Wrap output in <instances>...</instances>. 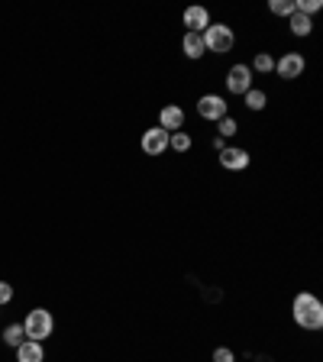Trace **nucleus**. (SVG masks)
Returning <instances> with one entry per match:
<instances>
[{"label":"nucleus","instance_id":"dca6fc26","mask_svg":"<svg viewBox=\"0 0 323 362\" xmlns=\"http://www.w3.org/2000/svg\"><path fill=\"white\" fill-rule=\"evenodd\" d=\"M252 71H259V75H272L275 71V55H269V52H259L252 59V65H249Z\"/></svg>","mask_w":323,"mask_h":362},{"label":"nucleus","instance_id":"6e6552de","mask_svg":"<svg viewBox=\"0 0 323 362\" xmlns=\"http://www.w3.org/2000/svg\"><path fill=\"white\" fill-rule=\"evenodd\" d=\"M139 149L146 155H165L169 152V133L162 130V126H149L142 133V139H139Z\"/></svg>","mask_w":323,"mask_h":362},{"label":"nucleus","instance_id":"9d476101","mask_svg":"<svg viewBox=\"0 0 323 362\" xmlns=\"http://www.w3.org/2000/svg\"><path fill=\"white\" fill-rule=\"evenodd\" d=\"M181 20H185L188 32H204L210 23H214V20H210V10H207V7H188Z\"/></svg>","mask_w":323,"mask_h":362},{"label":"nucleus","instance_id":"6ab92c4d","mask_svg":"<svg viewBox=\"0 0 323 362\" xmlns=\"http://www.w3.org/2000/svg\"><path fill=\"white\" fill-rule=\"evenodd\" d=\"M294 10H298L300 16H314L323 10V0H294Z\"/></svg>","mask_w":323,"mask_h":362},{"label":"nucleus","instance_id":"a211bd4d","mask_svg":"<svg viewBox=\"0 0 323 362\" xmlns=\"http://www.w3.org/2000/svg\"><path fill=\"white\" fill-rule=\"evenodd\" d=\"M26 339V333H23V324H10L7 330H4V343H7V346H20V343H23Z\"/></svg>","mask_w":323,"mask_h":362},{"label":"nucleus","instance_id":"423d86ee","mask_svg":"<svg viewBox=\"0 0 323 362\" xmlns=\"http://www.w3.org/2000/svg\"><path fill=\"white\" fill-rule=\"evenodd\" d=\"M304 68H307V59H304L300 52H285L281 59H275V71H278V78H285V81L300 78Z\"/></svg>","mask_w":323,"mask_h":362},{"label":"nucleus","instance_id":"f3484780","mask_svg":"<svg viewBox=\"0 0 323 362\" xmlns=\"http://www.w3.org/2000/svg\"><path fill=\"white\" fill-rule=\"evenodd\" d=\"M239 133V123H236V116H224V120H217V136L220 139H230Z\"/></svg>","mask_w":323,"mask_h":362},{"label":"nucleus","instance_id":"4468645a","mask_svg":"<svg viewBox=\"0 0 323 362\" xmlns=\"http://www.w3.org/2000/svg\"><path fill=\"white\" fill-rule=\"evenodd\" d=\"M288 26H291L294 36H310V32H314V23H310V16H300L298 10L288 16Z\"/></svg>","mask_w":323,"mask_h":362},{"label":"nucleus","instance_id":"f03ea898","mask_svg":"<svg viewBox=\"0 0 323 362\" xmlns=\"http://www.w3.org/2000/svg\"><path fill=\"white\" fill-rule=\"evenodd\" d=\"M200 39H204V49L214 55H226V52H233V46H236V32H233V26H226V23H210L207 30L200 32Z\"/></svg>","mask_w":323,"mask_h":362},{"label":"nucleus","instance_id":"aec40b11","mask_svg":"<svg viewBox=\"0 0 323 362\" xmlns=\"http://www.w3.org/2000/svg\"><path fill=\"white\" fill-rule=\"evenodd\" d=\"M269 13H275V16H291V13H294V0H269Z\"/></svg>","mask_w":323,"mask_h":362},{"label":"nucleus","instance_id":"1a4fd4ad","mask_svg":"<svg viewBox=\"0 0 323 362\" xmlns=\"http://www.w3.org/2000/svg\"><path fill=\"white\" fill-rule=\"evenodd\" d=\"M165 133H178V130H185V110L178 107V104H165V107L159 110V123Z\"/></svg>","mask_w":323,"mask_h":362},{"label":"nucleus","instance_id":"20e7f679","mask_svg":"<svg viewBox=\"0 0 323 362\" xmlns=\"http://www.w3.org/2000/svg\"><path fill=\"white\" fill-rule=\"evenodd\" d=\"M197 116H200V120L217 123V120L230 116V104H226L224 94H200V97H197Z\"/></svg>","mask_w":323,"mask_h":362},{"label":"nucleus","instance_id":"39448f33","mask_svg":"<svg viewBox=\"0 0 323 362\" xmlns=\"http://www.w3.org/2000/svg\"><path fill=\"white\" fill-rule=\"evenodd\" d=\"M252 88V68L243 62H236L230 71H226V94H236V97H243V94Z\"/></svg>","mask_w":323,"mask_h":362},{"label":"nucleus","instance_id":"9b49d317","mask_svg":"<svg viewBox=\"0 0 323 362\" xmlns=\"http://www.w3.org/2000/svg\"><path fill=\"white\" fill-rule=\"evenodd\" d=\"M16 362H46V349L36 339H23L16 346Z\"/></svg>","mask_w":323,"mask_h":362},{"label":"nucleus","instance_id":"f257e3e1","mask_svg":"<svg viewBox=\"0 0 323 362\" xmlns=\"http://www.w3.org/2000/svg\"><path fill=\"white\" fill-rule=\"evenodd\" d=\"M291 317L300 330H320L323 327V301L310 291H298L291 301Z\"/></svg>","mask_w":323,"mask_h":362},{"label":"nucleus","instance_id":"ddd939ff","mask_svg":"<svg viewBox=\"0 0 323 362\" xmlns=\"http://www.w3.org/2000/svg\"><path fill=\"white\" fill-rule=\"evenodd\" d=\"M243 100H246V107L252 110V114H259V110H265V104H269V94L262 91V88H249V91L243 94Z\"/></svg>","mask_w":323,"mask_h":362},{"label":"nucleus","instance_id":"f8f14e48","mask_svg":"<svg viewBox=\"0 0 323 362\" xmlns=\"http://www.w3.org/2000/svg\"><path fill=\"white\" fill-rule=\"evenodd\" d=\"M181 52L191 59V62H197L200 55H207V49H204V39H200V32H185V39H181Z\"/></svg>","mask_w":323,"mask_h":362},{"label":"nucleus","instance_id":"0eeeda50","mask_svg":"<svg viewBox=\"0 0 323 362\" xmlns=\"http://www.w3.org/2000/svg\"><path fill=\"white\" fill-rule=\"evenodd\" d=\"M217 155H220V165H224L226 171H246L249 165H252V155L243 146H224Z\"/></svg>","mask_w":323,"mask_h":362},{"label":"nucleus","instance_id":"412c9836","mask_svg":"<svg viewBox=\"0 0 323 362\" xmlns=\"http://www.w3.org/2000/svg\"><path fill=\"white\" fill-rule=\"evenodd\" d=\"M214 362H236V353L230 346H217L214 349Z\"/></svg>","mask_w":323,"mask_h":362},{"label":"nucleus","instance_id":"2eb2a0df","mask_svg":"<svg viewBox=\"0 0 323 362\" xmlns=\"http://www.w3.org/2000/svg\"><path fill=\"white\" fill-rule=\"evenodd\" d=\"M191 146H194L191 133H185V130L169 133V149H175V152H191Z\"/></svg>","mask_w":323,"mask_h":362},{"label":"nucleus","instance_id":"4be33fe9","mask_svg":"<svg viewBox=\"0 0 323 362\" xmlns=\"http://www.w3.org/2000/svg\"><path fill=\"white\" fill-rule=\"evenodd\" d=\"M10 301H13V285H10V282H0V308L10 304Z\"/></svg>","mask_w":323,"mask_h":362},{"label":"nucleus","instance_id":"7ed1b4c3","mask_svg":"<svg viewBox=\"0 0 323 362\" xmlns=\"http://www.w3.org/2000/svg\"><path fill=\"white\" fill-rule=\"evenodd\" d=\"M52 330H55V317H52V310H46V308H32L30 314H26V320H23V333H26V339H36V343H42V339L52 337Z\"/></svg>","mask_w":323,"mask_h":362}]
</instances>
